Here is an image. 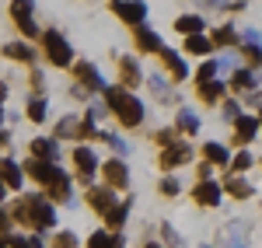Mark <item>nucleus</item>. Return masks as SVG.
Masks as SVG:
<instances>
[{"label": "nucleus", "mask_w": 262, "mask_h": 248, "mask_svg": "<svg viewBox=\"0 0 262 248\" xmlns=\"http://www.w3.org/2000/svg\"><path fill=\"white\" fill-rule=\"evenodd\" d=\"M88 203H91V207L98 210L101 217H105L108 210H116V207H119V203H116V192H112L108 186H101V189H91V192H88Z\"/></svg>", "instance_id": "9b49d317"}, {"label": "nucleus", "mask_w": 262, "mask_h": 248, "mask_svg": "<svg viewBox=\"0 0 262 248\" xmlns=\"http://www.w3.org/2000/svg\"><path fill=\"white\" fill-rule=\"evenodd\" d=\"M11 224H14V220H11V213H7V210H0V238H7V234H11Z\"/></svg>", "instance_id": "a19ab883"}, {"label": "nucleus", "mask_w": 262, "mask_h": 248, "mask_svg": "<svg viewBox=\"0 0 262 248\" xmlns=\"http://www.w3.org/2000/svg\"><path fill=\"white\" fill-rule=\"evenodd\" d=\"M154 140H158V144H161V150H164V147L179 144V129H158V133H154Z\"/></svg>", "instance_id": "4c0bfd02"}, {"label": "nucleus", "mask_w": 262, "mask_h": 248, "mask_svg": "<svg viewBox=\"0 0 262 248\" xmlns=\"http://www.w3.org/2000/svg\"><path fill=\"white\" fill-rule=\"evenodd\" d=\"M126 217H129V199H126V203H119L116 210H108V213H105V224H108L112 231H119L122 224H126Z\"/></svg>", "instance_id": "393cba45"}, {"label": "nucleus", "mask_w": 262, "mask_h": 248, "mask_svg": "<svg viewBox=\"0 0 262 248\" xmlns=\"http://www.w3.org/2000/svg\"><path fill=\"white\" fill-rule=\"evenodd\" d=\"M74 81H81V87H88V91H105V81L95 63H74Z\"/></svg>", "instance_id": "39448f33"}, {"label": "nucleus", "mask_w": 262, "mask_h": 248, "mask_svg": "<svg viewBox=\"0 0 262 248\" xmlns=\"http://www.w3.org/2000/svg\"><path fill=\"white\" fill-rule=\"evenodd\" d=\"M119 81H122V87H126V91L140 84V66L129 60V56H126V60H119Z\"/></svg>", "instance_id": "f3484780"}, {"label": "nucleus", "mask_w": 262, "mask_h": 248, "mask_svg": "<svg viewBox=\"0 0 262 248\" xmlns=\"http://www.w3.org/2000/svg\"><path fill=\"white\" fill-rule=\"evenodd\" d=\"M101 140H105V144L112 147L116 154H126V150H129V147L122 144V140H119V137H116V133H105V129H101Z\"/></svg>", "instance_id": "58836bf2"}, {"label": "nucleus", "mask_w": 262, "mask_h": 248, "mask_svg": "<svg viewBox=\"0 0 262 248\" xmlns=\"http://www.w3.org/2000/svg\"><path fill=\"white\" fill-rule=\"evenodd\" d=\"M203 157H206V165H217V168L231 165V157H227V150H224L221 144H206L203 147Z\"/></svg>", "instance_id": "412c9836"}, {"label": "nucleus", "mask_w": 262, "mask_h": 248, "mask_svg": "<svg viewBox=\"0 0 262 248\" xmlns=\"http://www.w3.org/2000/svg\"><path fill=\"white\" fill-rule=\"evenodd\" d=\"M101 171H105V186H108V189H126V186H129V171H126V165H122L119 157L105 161Z\"/></svg>", "instance_id": "0eeeda50"}, {"label": "nucleus", "mask_w": 262, "mask_h": 248, "mask_svg": "<svg viewBox=\"0 0 262 248\" xmlns=\"http://www.w3.org/2000/svg\"><path fill=\"white\" fill-rule=\"evenodd\" d=\"M221 95H224V84H221V81L200 84V98H203L206 105H217V102H221Z\"/></svg>", "instance_id": "bb28decb"}, {"label": "nucleus", "mask_w": 262, "mask_h": 248, "mask_svg": "<svg viewBox=\"0 0 262 248\" xmlns=\"http://www.w3.org/2000/svg\"><path fill=\"white\" fill-rule=\"evenodd\" d=\"M221 192L224 189L217 186V182H200V186L192 189V199H196L200 207H217V203H221Z\"/></svg>", "instance_id": "ddd939ff"}, {"label": "nucleus", "mask_w": 262, "mask_h": 248, "mask_svg": "<svg viewBox=\"0 0 262 248\" xmlns=\"http://www.w3.org/2000/svg\"><path fill=\"white\" fill-rule=\"evenodd\" d=\"M4 56H7V60H18V63H32L35 60V53H32L28 42H7V46H4Z\"/></svg>", "instance_id": "a211bd4d"}, {"label": "nucleus", "mask_w": 262, "mask_h": 248, "mask_svg": "<svg viewBox=\"0 0 262 248\" xmlns=\"http://www.w3.org/2000/svg\"><path fill=\"white\" fill-rule=\"evenodd\" d=\"M161 234H164V238H168V245H171V248H182V241H179V234H175V231L168 228V224H164V228H161Z\"/></svg>", "instance_id": "c03bdc74"}, {"label": "nucleus", "mask_w": 262, "mask_h": 248, "mask_svg": "<svg viewBox=\"0 0 262 248\" xmlns=\"http://www.w3.org/2000/svg\"><path fill=\"white\" fill-rule=\"evenodd\" d=\"M133 39H137V49H140V53H158V56H161L164 42H161V35H154L147 25H137V28H133Z\"/></svg>", "instance_id": "1a4fd4ad"}, {"label": "nucleus", "mask_w": 262, "mask_h": 248, "mask_svg": "<svg viewBox=\"0 0 262 248\" xmlns=\"http://www.w3.org/2000/svg\"><path fill=\"white\" fill-rule=\"evenodd\" d=\"M46 108H49V105H46V98H42V95H35V98L28 102V119H32V123H46Z\"/></svg>", "instance_id": "7c9ffc66"}, {"label": "nucleus", "mask_w": 262, "mask_h": 248, "mask_svg": "<svg viewBox=\"0 0 262 248\" xmlns=\"http://www.w3.org/2000/svg\"><path fill=\"white\" fill-rule=\"evenodd\" d=\"M161 63L164 66H168V70H171V77H185V63H182V56L179 53H171V49H161Z\"/></svg>", "instance_id": "5701e85b"}, {"label": "nucleus", "mask_w": 262, "mask_h": 248, "mask_svg": "<svg viewBox=\"0 0 262 248\" xmlns=\"http://www.w3.org/2000/svg\"><path fill=\"white\" fill-rule=\"evenodd\" d=\"M77 133H81V119L77 116H63L56 123V129H53L56 140H77Z\"/></svg>", "instance_id": "dca6fc26"}, {"label": "nucleus", "mask_w": 262, "mask_h": 248, "mask_svg": "<svg viewBox=\"0 0 262 248\" xmlns=\"http://www.w3.org/2000/svg\"><path fill=\"white\" fill-rule=\"evenodd\" d=\"M210 168L213 165H200V182H210Z\"/></svg>", "instance_id": "8fccbe9b"}, {"label": "nucleus", "mask_w": 262, "mask_h": 248, "mask_svg": "<svg viewBox=\"0 0 262 248\" xmlns=\"http://www.w3.org/2000/svg\"><path fill=\"white\" fill-rule=\"evenodd\" d=\"M259 133V119L255 116H238L234 119V144H248Z\"/></svg>", "instance_id": "f8f14e48"}, {"label": "nucleus", "mask_w": 262, "mask_h": 248, "mask_svg": "<svg viewBox=\"0 0 262 248\" xmlns=\"http://www.w3.org/2000/svg\"><path fill=\"white\" fill-rule=\"evenodd\" d=\"M88 248H112V234H108V231H95V234L88 238Z\"/></svg>", "instance_id": "e433bc0d"}, {"label": "nucleus", "mask_w": 262, "mask_h": 248, "mask_svg": "<svg viewBox=\"0 0 262 248\" xmlns=\"http://www.w3.org/2000/svg\"><path fill=\"white\" fill-rule=\"evenodd\" d=\"M126 98H129V91H126L122 84H119V87H105V105H108L112 112H119Z\"/></svg>", "instance_id": "a878e982"}, {"label": "nucleus", "mask_w": 262, "mask_h": 248, "mask_svg": "<svg viewBox=\"0 0 262 248\" xmlns=\"http://www.w3.org/2000/svg\"><path fill=\"white\" fill-rule=\"evenodd\" d=\"M175 129H179V133H189V137H192V133L200 129V119H196V116H192L189 108H182V112H179V123H175Z\"/></svg>", "instance_id": "cd10ccee"}, {"label": "nucleus", "mask_w": 262, "mask_h": 248, "mask_svg": "<svg viewBox=\"0 0 262 248\" xmlns=\"http://www.w3.org/2000/svg\"><path fill=\"white\" fill-rule=\"evenodd\" d=\"M213 77H217V60H206L200 70H196V84H210Z\"/></svg>", "instance_id": "473e14b6"}, {"label": "nucleus", "mask_w": 262, "mask_h": 248, "mask_svg": "<svg viewBox=\"0 0 262 248\" xmlns=\"http://www.w3.org/2000/svg\"><path fill=\"white\" fill-rule=\"evenodd\" d=\"M175 28H179L185 39H189V35H200V32H203V18H200V14H182V18L175 21Z\"/></svg>", "instance_id": "aec40b11"}, {"label": "nucleus", "mask_w": 262, "mask_h": 248, "mask_svg": "<svg viewBox=\"0 0 262 248\" xmlns=\"http://www.w3.org/2000/svg\"><path fill=\"white\" fill-rule=\"evenodd\" d=\"M70 95H74V98H84V95H88V87H81V84H74V87H70Z\"/></svg>", "instance_id": "3c124183"}, {"label": "nucleus", "mask_w": 262, "mask_h": 248, "mask_svg": "<svg viewBox=\"0 0 262 248\" xmlns=\"http://www.w3.org/2000/svg\"><path fill=\"white\" fill-rule=\"evenodd\" d=\"M32 87H35L39 95H42V87H46V77H42L39 70H32Z\"/></svg>", "instance_id": "49530a36"}, {"label": "nucleus", "mask_w": 262, "mask_h": 248, "mask_svg": "<svg viewBox=\"0 0 262 248\" xmlns=\"http://www.w3.org/2000/svg\"><path fill=\"white\" fill-rule=\"evenodd\" d=\"M42 49H46V56H49V63L53 66H74V49H70V42L63 39L56 28H49L46 35H42Z\"/></svg>", "instance_id": "f257e3e1"}, {"label": "nucleus", "mask_w": 262, "mask_h": 248, "mask_svg": "<svg viewBox=\"0 0 262 248\" xmlns=\"http://www.w3.org/2000/svg\"><path fill=\"white\" fill-rule=\"evenodd\" d=\"M224 192H231L234 199H248V196H252V186H248L245 178H227V186H224Z\"/></svg>", "instance_id": "c85d7f7f"}, {"label": "nucleus", "mask_w": 262, "mask_h": 248, "mask_svg": "<svg viewBox=\"0 0 262 248\" xmlns=\"http://www.w3.org/2000/svg\"><path fill=\"white\" fill-rule=\"evenodd\" d=\"M224 116H231V119H238V105H234V102H227V105H224Z\"/></svg>", "instance_id": "09e8293b"}, {"label": "nucleus", "mask_w": 262, "mask_h": 248, "mask_svg": "<svg viewBox=\"0 0 262 248\" xmlns=\"http://www.w3.org/2000/svg\"><path fill=\"white\" fill-rule=\"evenodd\" d=\"M248 165H252V157H248V150H242V154H238V157L231 161V168H234V171H245Z\"/></svg>", "instance_id": "79ce46f5"}, {"label": "nucleus", "mask_w": 262, "mask_h": 248, "mask_svg": "<svg viewBox=\"0 0 262 248\" xmlns=\"http://www.w3.org/2000/svg\"><path fill=\"white\" fill-rule=\"evenodd\" d=\"M4 196H7V186H4V178H0V199H4Z\"/></svg>", "instance_id": "5fc2aeb1"}, {"label": "nucleus", "mask_w": 262, "mask_h": 248, "mask_svg": "<svg viewBox=\"0 0 262 248\" xmlns=\"http://www.w3.org/2000/svg\"><path fill=\"white\" fill-rule=\"evenodd\" d=\"M56 154H60V147H56V137L49 140V137H39V140H32V157H39V161H56Z\"/></svg>", "instance_id": "2eb2a0df"}, {"label": "nucleus", "mask_w": 262, "mask_h": 248, "mask_svg": "<svg viewBox=\"0 0 262 248\" xmlns=\"http://www.w3.org/2000/svg\"><path fill=\"white\" fill-rule=\"evenodd\" d=\"M32 11H35V0H11V18H14V25L32 21Z\"/></svg>", "instance_id": "4be33fe9"}, {"label": "nucleus", "mask_w": 262, "mask_h": 248, "mask_svg": "<svg viewBox=\"0 0 262 248\" xmlns=\"http://www.w3.org/2000/svg\"><path fill=\"white\" fill-rule=\"evenodd\" d=\"M4 147H11V133H7V129H0V150H4Z\"/></svg>", "instance_id": "603ef678"}, {"label": "nucleus", "mask_w": 262, "mask_h": 248, "mask_svg": "<svg viewBox=\"0 0 262 248\" xmlns=\"http://www.w3.org/2000/svg\"><path fill=\"white\" fill-rule=\"evenodd\" d=\"M112 11H116L129 28L143 25V18H147V4H143V0H112Z\"/></svg>", "instance_id": "7ed1b4c3"}, {"label": "nucleus", "mask_w": 262, "mask_h": 248, "mask_svg": "<svg viewBox=\"0 0 262 248\" xmlns=\"http://www.w3.org/2000/svg\"><path fill=\"white\" fill-rule=\"evenodd\" d=\"M0 178H4V186H7V189H21L25 171H21V165H14L11 157H0Z\"/></svg>", "instance_id": "4468645a"}, {"label": "nucleus", "mask_w": 262, "mask_h": 248, "mask_svg": "<svg viewBox=\"0 0 262 248\" xmlns=\"http://www.w3.org/2000/svg\"><path fill=\"white\" fill-rule=\"evenodd\" d=\"M245 42H252V46H262V32H245Z\"/></svg>", "instance_id": "de8ad7c7"}, {"label": "nucleus", "mask_w": 262, "mask_h": 248, "mask_svg": "<svg viewBox=\"0 0 262 248\" xmlns=\"http://www.w3.org/2000/svg\"><path fill=\"white\" fill-rule=\"evenodd\" d=\"M210 49H213V42L203 39V35H189V39H185V53H189V56H206Z\"/></svg>", "instance_id": "b1692460"}, {"label": "nucleus", "mask_w": 262, "mask_h": 248, "mask_svg": "<svg viewBox=\"0 0 262 248\" xmlns=\"http://www.w3.org/2000/svg\"><path fill=\"white\" fill-rule=\"evenodd\" d=\"M116 116H119V123L126 126V129H133V126H140V123H143V105L137 102L133 95H129V98L122 102V108L116 112Z\"/></svg>", "instance_id": "9d476101"}, {"label": "nucleus", "mask_w": 262, "mask_h": 248, "mask_svg": "<svg viewBox=\"0 0 262 248\" xmlns=\"http://www.w3.org/2000/svg\"><path fill=\"white\" fill-rule=\"evenodd\" d=\"M28 199H32V228L49 231L53 224H56V210L49 207V199H42L39 192H28Z\"/></svg>", "instance_id": "f03ea898"}, {"label": "nucleus", "mask_w": 262, "mask_h": 248, "mask_svg": "<svg viewBox=\"0 0 262 248\" xmlns=\"http://www.w3.org/2000/svg\"><path fill=\"white\" fill-rule=\"evenodd\" d=\"M28 175H32L39 186H53V182L63 175V168L53 165V161H39V157H32V161H28Z\"/></svg>", "instance_id": "20e7f679"}, {"label": "nucleus", "mask_w": 262, "mask_h": 248, "mask_svg": "<svg viewBox=\"0 0 262 248\" xmlns=\"http://www.w3.org/2000/svg\"><path fill=\"white\" fill-rule=\"evenodd\" d=\"M53 248H77V234H74V231H60V234L53 238Z\"/></svg>", "instance_id": "c9c22d12"}, {"label": "nucleus", "mask_w": 262, "mask_h": 248, "mask_svg": "<svg viewBox=\"0 0 262 248\" xmlns=\"http://www.w3.org/2000/svg\"><path fill=\"white\" fill-rule=\"evenodd\" d=\"M7 248H28V241L18 238V234H7Z\"/></svg>", "instance_id": "a18cd8bd"}, {"label": "nucleus", "mask_w": 262, "mask_h": 248, "mask_svg": "<svg viewBox=\"0 0 262 248\" xmlns=\"http://www.w3.org/2000/svg\"><path fill=\"white\" fill-rule=\"evenodd\" d=\"M74 165H77L81 182H91V175L98 171V157H95V150H91V147H77V150H74Z\"/></svg>", "instance_id": "6e6552de"}, {"label": "nucleus", "mask_w": 262, "mask_h": 248, "mask_svg": "<svg viewBox=\"0 0 262 248\" xmlns=\"http://www.w3.org/2000/svg\"><path fill=\"white\" fill-rule=\"evenodd\" d=\"M0 248H7V241H0Z\"/></svg>", "instance_id": "4d7b16f0"}, {"label": "nucleus", "mask_w": 262, "mask_h": 248, "mask_svg": "<svg viewBox=\"0 0 262 248\" xmlns=\"http://www.w3.org/2000/svg\"><path fill=\"white\" fill-rule=\"evenodd\" d=\"M143 248H161V245H154V241H150V245H143Z\"/></svg>", "instance_id": "6e6d98bb"}, {"label": "nucleus", "mask_w": 262, "mask_h": 248, "mask_svg": "<svg viewBox=\"0 0 262 248\" xmlns=\"http://www.w3.org/2000/svg\"><path fill=\"white\" fill-rule=\"evenodd\" d=\"M7 213H11V220H14V224H32V199H28V196H21Z\"/></svg>", "instance_id": "6ab92c4d"}, {"label": "nucleus", "mask_w": 262, "mask_h": 248, "mask_svg": "<svg viewBox=\"0 0 262 248\" xmlns=\"http://www.w3.org/2000/svg\"><path fill=\"white\" fill-rule=\"evenodd\" d=\"M150 91H154V98H161V102H171V87H168V84H164V77L161 74H154V77H150Z\"/></svg>", "instance_id": "2f4dec72"}, {"label": "nucleus", "mask_w": 262, "mask_h": 248, "mask_svg": "<svg viewBox=\"0 0 262 248\" xmlns=\"http://www.w3.org/2000/svg\"><path fill=\"white\" fill-rule=\"evenodd\" d=\"M28 248H42V238L35 234V238H28Z\"/></svg>", "instance_id": "864d4df0"}, {"label": "nucleus", "mask_w": 262, "mask_h": 248, "mask_svg": "<svg viewBox=\"0 0 262 248\" xmlns=\"http://www.w3.org/2000/svg\"><path fill=\"white\" fill-rule=\"evenodd\" d=\"M192 161V147L185 144V140H179V144H171V147H164L161 150V168H179V165H189Z\"/></svg>", "instance_id": "423d86ee"}, {"label": "nucleus", "mask_w": 262, "mask_h": 248, "mask_svg": "<svg viewBox=\"0 0 262 248\" xmlns=\"http://www.w3.org/2000/svg\"><path fill=\"white\" fill-rule=\"evenodd\" d=\"M81 140H101V129L95 126V119H81Z\"/></svg>", "instance_id": "f704fd0d"}, {"label": "nucleus", "mask_w": 262, "mask_h": 248, "mask_svg": "<svg viewBox=\"0 0 262 248\" xmlns=\"http://www.w3.org/2000/svg\"><path fill=\"white\" fill-rule=\"evenodd\" d=\"M213 46H234V42H238V35H234V28H227V25H224V28H217V32H213Z\"/></svg>", "instance_id": "72a5a7b5"}, {"label": "nucleus", "mask_w": 262, "mask_h": 248, "mask_svg": "<svg viewBox=\"0 0 262 248\" xmlns=\"http://www.w3.org/2000/svg\"><path fill=\"white\" fill-rule=\"evenodd\" d=\"M245 56L252 66H262V46H252V42H245Z\"/></svg>", "instance_id": "ea45409f"}, {"label": "nucleus", "mask_w": 262, "mask_h": 248, "mask_svg": "<svg viewBox=\"0 0 262 248\" xmlns=\"http://www.w3.org/2000/svg\"><path fill=\"white\" fill-rule=\"evenodd\" d=\"M231 87H234V91H252V87H255V77H252V70H234V77H231Z\"/></svg>", "instance_id": "c756f323"}, {"label": "nucleus", "mask_w": 262, "mask_h": 248, "mask_svg": "<svg viewBox=\"0 0 262 248\" xmlns=\"http://www.w3.org/2000/svg\"><path fill=\"white\" fill-rule=\"evenodd\" d=\"M161 192H164V196H179V182H175V178H164Z\"/></svg>", "instance_id": "37998d69"}]
</instances>
